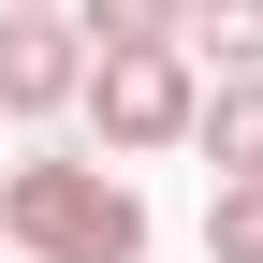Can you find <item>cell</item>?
<instances>
[{
  "label": "cell",
  "mask_w": 263,
  "mask_h": 263,
  "mask_svg": "<svg viewBox=\"0 0 263 263\" xmlns=\"http://www.w3.org/2000/svg\"><path fill=\"white\" fill-rule=\"evenodd\" d=\"M190 103H205V73H190L176 44H161V59H88V88H73V117L103 132V161H161V146H190Z\"/></svg>",
  "instance_id": "obj_2"
},
{
  "label": "cell",
  "mask_w": 263,
  "mask_h": 263,
  "mask_svg": "<svg viewBox=\"0 0 263 263\" xmlns=\"http://www.w3.org/2000/svg\"><path fill=\"white\" fill-rule=\"evenodd\" d=\"M205 263H263V190H205Z\"/></svg>",
  "instance_id": "obj_7"
},
{
  "label": "cell",
  "mask_w": 263,
  "mask_h": 263,
  "mask_svg": "<svg viewBox=\"0 0 263 263\" xmlns=\"http://www.w3.org/2000/svg\"><path fill=\"white\" fill-rule=\"evenodd\" d=\"M190 29V0H73V44L88 59H161Z\"/></svg>",
  "instance_id": "obj_5"
},
{
  "label": "cell",
  "mask_w": 263,
  "mask_h": 263,
  "mask_svg": "<svg viewBox=\"0 0 263 263\" xmlns=\"http://www.w3.org/2000/svg\"><path fill=\"white\" fill-rule=\"evenodd\" d=\"M190 146L219 161V190H263V73H219L190 103Z\"/></svg>",
  "instance_id": "obj_4"
},
{
  "label": "cell",
  "mask_w": 263,
  "mask_h": 263,
  "mask_svg": "<svg viewBox=\"0 0 263 263\" xmlns=\"http://www.w3.org/2000/svg\"><path fill=\"white\" fill-rule=\"evenodd\" d=\"M0 249L15 263H146V190L103 161H15L0 176Z\"/></svg>",
  "instance_id": "obj_1"
},
{
  "label": "cell",
  "mask_w": 263,
  "mask_h": 263,
  "mask_svg": "<svg viewBox=\"0 0 263 263\" xmlns=\"http://www.w3.org/2000/svg\"><path fill=\"white\" fill-rule=\"evenodd\" d=\"M73 88H88L73 15H0V117H73Z\"/></svg>",
  "instance_id": "obj_3"
},
{
  "label": "cell",
  "mask_w": 263,
  "mask_h": 263,
  "mask_svg": "<svg viewBox=\"0 0 263 263\" xmlns=\"http://www.w3.org/2000/svg\"><path fill=\"white\" fill-rule=\"evenodd\" d=\"M0 15H73V0H0Z\"/></svg>",
  "instance_id": "obj_8"
},
{
  "label": "cell",
  "mask_w": 263,
  "mask_h": 263,
  "mask_svg": "<svg viewBox=\"0 0 263 263\" xmlns=\"http://www.w3.org/2000/svg\"><path fill=\"white\" fill-rule=\"evenodd\" d=\"M0 263H15V249H0Z\"/></svg>",
  "instance_id": "obj_9"
},
{
  "label": "cell",
  "mask_w": 263,
  "mask_h": 263,
  "mask_svg": "<svg viewBox=\"0 0 263 263\" xmlns=\"http://www.w3.org/2000/svg\"><path fill=\"white\" fill-rule=\"evenodd\" d=\"M176 59H190V73H263V0H190V29H176Z\"/></svg>",
  "instance_id": "obj_6"
}]
</instances>
